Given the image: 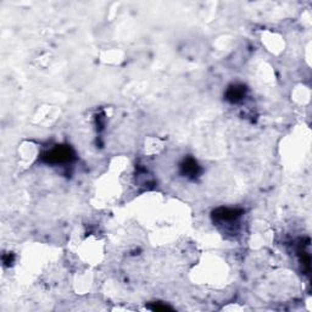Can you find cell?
<instances>
[{"label": "cell", "instance_id": "obj_4", "mask_svg": "<svg viewBox=\"0 0 312 312\" xmlns=\"http://www.w3.org/2000/svg\"><path fill=\"white\" fill-rule=\"evenodd\" d=\"M180 170H181V173L183 174L184 177H188V178H197L201 172L199 164H198V162L191 158L184 159L183 162L181 164Z\"/></svg>", "mask_w": 312, "mask_h": 312}, {"label": "cell", "instance_id": "obj_3", "mask_svg": "<svg viewBox=\"0 0 312 312\" xmlns=\"http://www.w3.org/2000/svg\"><path fill=\"white\" fill-rule=\"evenodd\" d=\"M246 95V87L243 86V84H232V86L228 87L226 92V98L227 102L237 104L240 103Z\"/></svg>", "mask_w": 312, "mask_h": 312}, {"label": "cell", "instance_id": "obj_6", "mask_svg": "<svg viewBox=\"0 0 312 312\" xmlns=\"http://www.w3.org/2000/svg\"><path fill=\"white\" fill-rule=\"evenodd\" d=\"M3 262L5 263V266H10L12 262H14V255H12V254L4 255V258H3Z\"/></svg>", "mask_w": 312, "mask_h": 312}, {"label": "cell", "instance_id": "obj_1", "mask_svg": "<svg viewBox=\"0 0 312 312\" xmlns=\"http://www.w3.org/2000/svg\"><path fill=\"white\" fill-rule=\"evenodd\" d=\"M42 161L45 164L59 165L71 162L74 159V152L68 145H57L51 150L45 151L41 156Z\"/></svg>", "mask_w": 312, "mask_h": 312}, {"label": "cell", "instance_id": "obj_5", "mask_svg": "<svg viewBox=\"0 0 312 312\" xmlns=\"http://www.w3.org/2000/svg\"><path fill=\"white\" fill-rule=\"evenodd\" d=\"M151 308L152 311H172V308L170 306H167V305H162L160 302H158V304L152 305V306H149Z\"/></svg>", "mask_w": 312, "mask_h": 312}, {"label": "cell", "instance_id": "obj_2", "mask_svg": "<svg viewBox=\"0 0 312 312\" xmlns=\"http://www.w3.org/2000/svg\"><path fill=\"white\" fill-rule=\"evenodd\" d=\"M244 213L243 210L240 209H229V207H219L212 212L213 220L216 221H226V222H230L239 219L240 216Z\"/></svg>", "mask_w": 312, "mask_h": 312}]
</instances>
